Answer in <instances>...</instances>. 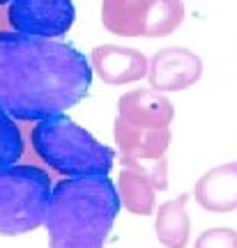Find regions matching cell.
Listing matches in <instances>:
<instances>
[{"mask_svg":"<svg viewBox=\"0 0 237 248\" xmlns=\"http://www.w3.org/2000/svg\"><path fill=\"white\" fill-rule=\"evenodd\" d=\"M193 198L203 209L214 214L237 209V161L207 170L193 184Z\"/></svg>","mask_w":237,"mask_h":248,"instance_id":"12","label":"cell"},{"mask_svg":"<svg viewBox=\"0 0 237 248\" xmlns=\"http://www.w3.org/2000/svg\"><path fill=\"white\" fill-rule=\"evenodd\" d=\"M148 58L138 48L102 44L92 48L90 67L106 85H129L148 76Z\"/></svg>","mask_w":237,"mask_h":248,"instance_id":"9","label":"cell"},{"mask_svg":"<svg viewBox=\"0 0 237 248\" xmlns=\"http://www.w3.org/2000/svg\"><path fill=\"white\" fill-rule=\"evenodd\" d=\"M23 152H26V142L17 120L0 108V168L14 166L17 161H21Z\"/></svg>","mask_w":237,"mask_h":248,"instance_id":"14","label":"cell"},{"mask_svg":"<svg viewBox=\"0 0 237 248\" xmlns=\"http://www.w3.org/2000/svg\"><path fill=\"white\" fill-rule=\"evenodd\" d=\"M30 147L62 177H108L115 152L67 115L44 117L30 131Z\"/></svg>","mask_w":237,"mask_h":248,"instance_id":"3","label":"cell"},{"mask_svg":"<svg viewBox=\"0 0 237 248\" xmlns=\"http://www.w3.org/2000/svg\"><path fill=\"white\" fill-rule=\"evenodd\" d=\"M113 136L122 166H134L143 161L154 163V161L166 159L170 138H173L170 129H136L132 124L122 122L120 117H115Z\"/></svg>","mask_w":237,"mask_h":248,"instance_id":"11","label":"cell"},{"mask_svg":"<svg viewBox=\"0 0 237 248\" xmlns=\"http://www.w3.org/2000/svg\"><path fill=\"white\" fill-rule=\"evenodd\" d=\"M193 248H237V230L233 228H210L193 244Z\"/></svg>","mask_w":237,"mask_h":248,"instance_id":"15","label":"cell"},{"mask_svg":"<svg viewBox=\"0 0 237 248\" xmlns=\"http://www.w3.org/2000/svg\"><path fill=\"white\" fill-rule=\"evenodd\" d=\"M51 191L49 172L37 166L14 163L0 168V234L17 237L42 228Z\"/></svg>","mask_w":237,"mask_h":248,"instance_id":"4","label":"cell"},{"mask_svg":"<svg viewBox=\"0 0 237 248\" xmlns=\"http://www.w3.org/2000/svg\"><path fill=\"white\" fill-rule=\"evenodd\" d=\"M108 177H65L53 186L44 225L51 248H104L120 214Z\"/></svg>","mask_w":237,"mask_h":248,"instance_id":"2","label":"cell"},{"mask_svg":"<svg viewBox=\"0 0 237 248\" xmlns=\"http://www.w3.org/2000/svg\"><path fill=\"white\" fill-rule=\"evenodd\" d=\"M118 117L136 129H170L175 108L166 94L152 88H138L118 99Z\"/></svg>","mask_w":237,"mask_h":248,"instance_id":"10","label":"cell"},{"mask_svg":"<svg viewBox=\"0 0 237 248\" xmlns=\"http://www.w3.org/2000/svg\"><path fill=\"white\" fill-rule=\"evenodd\" d=\"M186 202H189V195L182 193L168 202L159 204L157 214H154V232H157L161 246L186 248L189 237H191V221L186 214Z\"/></svg>","mask_w":237,"mask_h":248,"instance_id":"13","label":"cell"},{"mask_svg":"<svg viewBox=\"0 0 237 248\" xmlns=\"http://www.w3.org/2000/svg\"><path fill=\"white\" fill-rule=\"evenodd\" d=\"M182 21V0H102V23L118 37H168Z\"/></svg>","mask_w":237,"mask_h":248,"instance_id":"5","label":"cell"},{"mask_svg":"<svg viewBox=\"0 0 237 248\" xmlns=\"http://www.w3.org/2000/svg\"><path fill=\"white\" fill-rule=\"evenodd\" d=\"M203 76V60L189 48H161L150 58L148 76L150 88L157 92H182L196 85Z\"/></svg>","mask_w":237,"mask_h":248,"instance_id":"8","label":"cell"},{"mask_svg":"<svg viewBox=\"0 0 237 248\" xmlns=\"http://www.w3.org/2000/svg\"><path fill=\"white\" fill-rule=\"evenodd\" d=\"M5 18L14 32L55 42L74 26L76 9L71 0H12Z\"/></svg>","mask_w":237,"mask_h":248,"instance_id":"6","label":"cell"},{"mask_svg":"<svg viewBox=\"0 0 237 248\" xmlns=\"http://www.w3.org/2000/svg\"><path fill=\"white\" fill-rule=\"evenodd\" d=\"M92 67L74 46L0 30V108L18 122L62 115L88 94Z\"/></svg>","mask_w":237,"mask_h":248,"instance_id":"1","label":"cell"},{"mask_svg":"<svg viewBox=\"0 0 237 248\" xmlns=\"http://www.w3.org/2000/svg\"><path fill=\"white\" fill-rule=\"evenodd\" d=\"M9 2H12V0H0V5H9Z\"/></svg>","mask_w":237,"mask_h":248,"instance_id":"16","label":"cell"},{"mask_svg":"<svg viewBox=\"0 0 237 248\" xmlns=\"http://www.w3.org/2000/svg\"><path fill=\"white\" fill-rule=\"evenodd\" d=\"M168 188V163L166 159L154 161L152 168H145L143 163L122 166L118 177V198L127 212L136 216H148L154 212L157 204V191Z\"/></svg>","mask_w":237,"mask_h":248,"instance_id":"7","label":"cell"}]
</instances>
